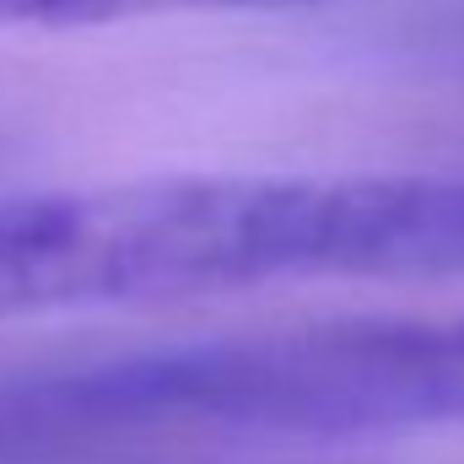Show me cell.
I'll use <instances>...</instances> for the list:
<instances>
[{"label":"cell","instance_id":"1","mask_svg":"<svg viewBox=\"0 0 464 464\" xmlns=\"http://www.w3.org/2000/svg\"><path fill=\"white\" fill-rule=\"evenodd\" d=\"M319 276H464V179L232 173L0 189V314Z\"/></svg>","mask_w":464,"mask_h":464},{"label":"cell","instance_id":"2","mask_svg":"<svg viewBox=\"0 0 464 464\" xmlns=\"http://www.w3.org/2000/svg\"><path fill=\"white\" fill-rule=\"evenodd\" d=\"M464 427V319H346L0 372V464Z\"/></svg>","mask_w":464,"mask_h":464}]
</instances>
